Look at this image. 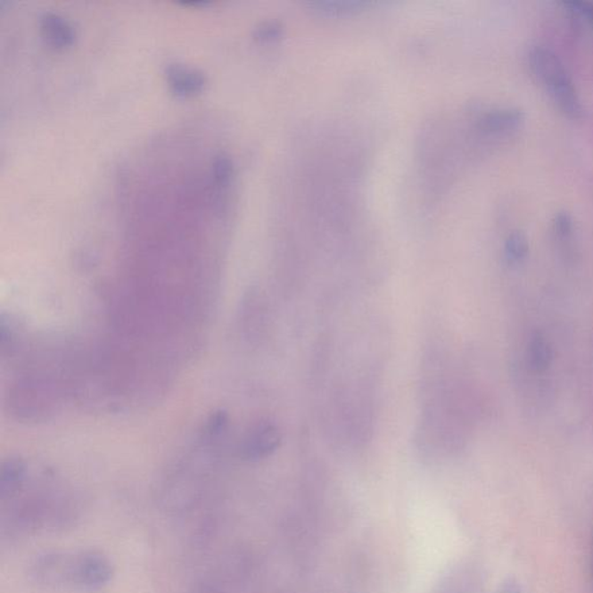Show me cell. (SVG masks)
<instances>
[{
  "instance_id": "obj_1",
  "label": "cell",
  "mask_w": 593,
  "mask_h": 593,
  "mask_svg": "<svg viewBox=\"0 0 593 593\" xmlns=\"http://www.w3.org/2000/svg\"><path fill=\"white\" fill-rule=\"evenodd\" d=\"M529 62L531 71L559 110L569 119L582 118L583 107L580 96L559 57L544 46H536L530 52Z\"/></svg>"
},
{
  "instance_id": "obj_2",
  "label": "cell",
  "mask_w": 593,
  "mask_h": 593,
  "mask_svg": "<svg viewBox=\"0 0 593 593\" xmlns=\"http://www.w3.org/2000/svg\"><path fill=\"white\" fill-rule=\"evenodd\" d=\"M114 577L111 561L98 550L65 556L64 585L85 592H98L108 587Z\"/></svg>"
},
{
  "instance_id": "obj_3",
  "label": "cell",
  "mask_w": 593,
  "mask_h": 593,
  "mask_svg": "<svg viewBox=\"0 0 593 593\" xmlns=\"http://www.w3.org/2000/svg\"><path fill=\"white\" fill-rule=\"evenodd\" d=\"M281 433L276 426L261 424L248 433L242 448V455L247 460L266 458L280 447Z\"/></svg>"
},
{
  "instance_id": "obj_4",
  "label": "cell",
  "mask_w": 593,
  "mask_h": 593,
  "mask_svg": "<svg viewBox=\"0 0 593 593\" xmlns=\"http://www.w3.org/2000/svg\"><path fill=\"white\" fill-rule=\"evenodd\" d=\"M524 112L519 110H499L488 112L480 119L479 126L490 134L509 133L524 122Z\"/></svg>"
},
{
  "instance_id": "obj_5",
  "label": "cell",
  "mask_w": 593,
  "mask_h": 593,
  "mask_svg": "<svg viewBox=\"0 0 593 593\" xmlns=\"http://www.w3.org/2000/svg\"><path fill=\"white\" fill-rule=\"evenodd\" d=\"M41 29L46 42L54 48L62 49L72 45L73 29L63 18L45 15L42 19Z\"/></svg>"
},
{
  "instance_id": "obj_6",
  "label": "cell",
  "mask_w": 593,
  "mask_h": 593,
  "mask_svg": "<svg viewBox=\"0 0 593 593\" xmlns=\"http://www.w3.org/2000/svg\"><path fill=\"white\" fill-rule=\"evenodd\" d=\"M26 467L21 459L11 458L3 464L0 472V496L2 499L18 493L25 480Z\"/></svg>"
},
{
  "instance_id": "obj_7",
  "label": "cell",
  "mask_w": 593,
  "mask_h": 593,
  "mask_svg": "<svg viewBox=\"0 0 593 593\" xmlns=\"http://www.w3.org/2000/svg\"><path fill=\"white\" fill-rule=\"evenodd\" d=\"M169 79L174 92L181 95L200 92L204 85L203 77L200 73L181 65H172L169 69Z\"/></svg>"
},
{
  "instance_id": "obj_8",
  "label": "cell",
  "mask_w": 593,
  "mask_h": 593,
  "mask_svg": "<svg viewBox=\"0 0 593 593\" xmlns=\"http://www.w3.org/2000/svg\"><path fill=\"white\" fill-rule=\"evenodd\" d=\"M369 4L363 2H317L313 3V11L324 15V17H346L359 13L364 11Z\"/></svg>"
},
{
  "instance_id": "obj_9",
  "label": "cell",
  "mask_w": 593,
  "mask_h": 593,
  "mask_svg": "<svg viewBox=\"0 0 593 593\" xmlns=\"http://www.w3.org/2000/svg\"><path fill=\"white\" fill-rule=\"evenodd\" d=\"M527 356L531 369L538 372L545 371L552 360V350L548 341L537 334L530 341Z\"/></svg>"
},
{
  "instance_id": "obj_10",
  "label": "cell",
  "mask_w": 593,
  "mask_h": 593,
  "mask_svg": "<svg viewBox=\"0 0 593 593\" xmlns=\"http://www.w3.org/2000/svg\"><path fill=\"white\" fill-rule=\"evenodd\" d=\"M504 253L509 263H518L523 261L529 253V243L526 236L522 232H515L507 238Z\"/></svg>"
},
{
  "instance_id": "obj_11",
  "label": "cell",
  "mask_w": 593,
  "mask_h": 593,
  "mask_svg": "<svg viewBox=\"0 0 593 593\" xmlns=\"http://www.w3.org/2000/svg\"><path fill=\"white\" fill-rule=\"evenodd\" d=\"M227 424V415L224 412H216L209 418L207 425H205V433L209 437L218 436L222 433L225 426Z\"/></svg>"
},
{
  "instance_id": "obj_12",
  "label": "cell",
  "mask_w": 593,
  "mask_h": 593,
  "mask_svg": "<svg viewBox=\"0 0 593 593\" xmlns=\"http://www.w3.org/2000/svg\"><path fill=\"white\" fill-rule=\"evenodd\" d=\"M564 7L572 13L581 15L587 19L589 22L593 26V4L589 2H581V0H572V2H564Z\"/></svg>"
},
{
  "instance_id": "obj_13",
  "label": "cell",
  "mask_w": 593,
  "mask_h": 593,
  "mask_svg": "<svg viewBox=\"0 0 593 593\" xmlns=\"http://www.w3.org/2000/svg\"><path fill=\"white\" fill-rule=\"evenodd\" d=\"M281 35L282 29L280 26L275 25V23H267V25L258 29L257 38L259 41L271 42L280 38Z\"/></svg>"
},
{
  "instance_id": "obj_14",
  "label": "cell",
  "mask_w": 593,
  "mask_h": 593,
  "mask_svg": "<svg viewBox=\"0 0 593 593\" xmlns=\"http://www.w3.org/2000/svg\"><path fill=\"white\" fill-rule=\"evenodd\" d=\"M556 227L557 234L568 235L572 230V219L567 212H561L556 216Z\"/></svg>"
}]
</instances>
